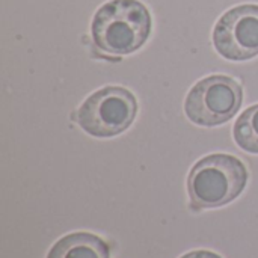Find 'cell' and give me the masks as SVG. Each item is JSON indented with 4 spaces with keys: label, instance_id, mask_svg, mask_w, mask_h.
<instances>
[{
    "label": "cell",
    "instance_id": "1",
    "mask_svg": "<svg viewBox=\"0 0 258 258\" xmlns=\"http://www.w3.org/2000/svg\"><path fill=\"white\" fill-rule=\"evenodd\" d=\"M92 39L95 45L116 56L141 48L151 32V15L139 0H110L94 15Z\"/></svg>",
    "mask_w": 258,
    "mask_h": 258
},
{
    "label": "cell",
    "instance_id": "2",
    "mask_svg": "<svg viewBox=\"0 0 258 258\" xmlns=\"http://www.w3.org/2000/svg\"><path fill=\"white\" fill-rule=\"evenodd\" d=\"M248 171L231 154H210L198 160L187 175V194L195 210L218 209L234 201L246 187Z\"/></svg>",
    "mask_w": 258,
    "mask_h": 258
},
{
    "label": "cell",
    "instance_id": "3",
    "mask_svg": "<svg viewBox=\"0 0 258 258\" xmlns=\"http://www.w3.org/2000/svg\"><path fill=\"white\" fill-rule=\"evenodd\" d=\"M138 115L136 97L122 86H104L89 95L77 112L79 125L95 138L125 132Z\"/></svg>",
    "mask_w": 258,
    "mask_h": 258
},
{
    "label": "cell",
    "instance_id": "4",
    "mask_svg": "<svg viewBox=\"0 0 258 258\" xmlns=\"http://www.w3.org/2000/svg\"><path fill=\"white\" fill-rule=\"evenodd\" d=\"M243 89L228 76H209L200 80L187 94L184 112L203 127H215L230 121L242 107Z\"/></svg>",
    "mask_w": 258,
    "mask_h": 258
},
{
    "label": "cell",
    "instance_id": "5",
    "mask_svg": "<svg viewBox=\"0 0 258 258\" xmlns=\"http://www.w3.org/2000/svg\"><path fill=\"white\" fill-rule=\"evenodd\" d=\"M213 45L228 60H248L258 54V5L227 11L213 30Z\"/></svg>",
    "mask_w": 258,
    "mask_h": 258
},
{
    "label": "cell",
    "instance_id": "6",
    "mask_svg": "<svg viewBox=\"0 0 258 258\" xmlns=\"http://www.w3.org/2000/svg\"><path fill=\"white\" fill-rule=\"evenodd\" d=\"M47 258H110V248L95 234L73 233L59 239Z\"/></svg>",
    "mask_w": 258,
    "mask_h": 258
},
{
    "label": "cell",
    "instance_id": "7",
    "mask_svg": "<svg viewBox=\"0 0 258 258\" xmlns=\"http://www.w3.org/2000/svg\"><path fill=\"white\" fill-rule=\"evenodd\" d=\"M236 144L248 151L258 154V104L246 109L234 124Z\"/></svg>",
    "mask_w": 258,
    "mask_h": 258
},
{
    "label": "cell",
    "instance_id": "8",
    "mask_svg": "<svg viewBox=\"0 0 258 258\" xmlns=\"http://www.w3.org/2000/svg\"><path fill=\"white\" fill-rule=\"evenodd\" d=\"M181 258H222L219 254H215L212 251H192V252H187L184 254Z\"/></svg>",
    "mask_w": 258,
    "mask_h": 258
}]
</instances>
